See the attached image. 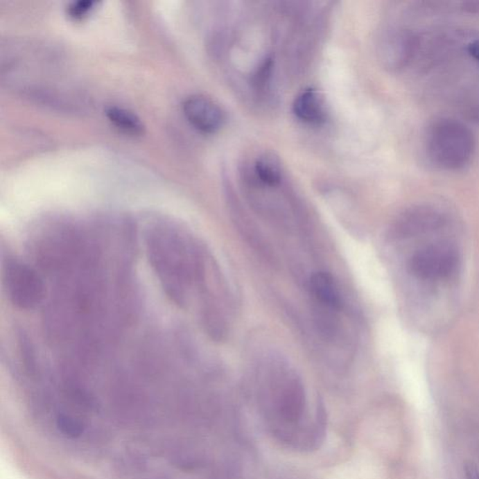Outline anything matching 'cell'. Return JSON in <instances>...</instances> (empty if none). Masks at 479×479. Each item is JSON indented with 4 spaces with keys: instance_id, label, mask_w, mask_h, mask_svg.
<instances>
[{
    "instance_id": "cell-13",
    "label": "cell",
    "mask_w": 479,
    "mask_h": 479,
    "mask_svg": "<svg viewBox=\"0 0 479 479\" xmlns=\"http://www.w3.org/2000/svg\"><path fill=\"white\" fill-rule=\"evenodd\" d=\"M96 4L97 1H94V0H78V1L72 2L69 5L68 15L74 20H81L89 15Z\"/></svg>"
},
{
    "instance_id": "cell-12",
    "label": "cell",
    "mask_w": 479,
    "mask_h": 479,
    "mask_svg": "<svg viewBox=\"0 0 479 479\" xmlns=\"http://www.w3.org/2000/svg\"><path fill=\"white\" fill-rule=\"evenodd\" d=\"M58 427L64 435L71 438L78 437L84 432L81 422L75 419L74 417L67 416V415L58 416Z\"/></svg>"
},
{
    "instance_id": "cell-3",
    "label": "cell",
    "mask_w": 479,
    "mask_h": 479,
    "mask_svg": "<svg viewBox=\"0 0 479 479\" xmlns=\"http://www.w3.org/2000/svg\"><path fill=\"white\" fill-rule=\"evenodd\" d=\"M3 283L8 298L18 308L35 309L44 302V280L36 270L22 261L8 259L5 262Z\"/></svg>"
},
{
    "instance_id": "cell-5",
    "label": "cell",
    "mask_w": 479,
    "mask_h": 479,
    "mask_svg": "<svg viewBox=\"0 0 479 479\" xmlns=\"http://www.w3.org/2000/svg\"><path fill=\"white\" fill-rule=\"evenodd\" d=\"M416 37L403 28L386 29L379 37L377 53L382 65L390 71L405 68L416 51Z\"/></svg>"
},
{
    "instance_id": "cell-1",
    "label": "cell",
    "mask_w": 479,
    "mask_h": 479,
    "mask_svg": "<svg viewBox=\"0 0 479 479\" xmlns=\"http://www.w3.org/2000/svg\"><path fill=\"white\" fill-rule=\"evenodd\" d=\"M150 264L168 298L179 306L197 286L206 250L177 227L157 226L146 234Z\"/></svg>"
},
{
    "instance_id": "cell-9",
    "label": "cell",
    "mask_w": 479,
    "mask_h": 479,
    "mask_svg": "<svg viewBox=\"0 0 479 479\" xmlns=\"http://www.w3.org/2000/svg\"><path fill=\"white\" fill-rule=\"evenodd\" d=\"M293 112L297 119L308 124H320L325 121V103L320 94L315 89L299 93L293 103Z\"/></svg>"
},
{
    "instance_id": "cell-10",
    "label": "cell",
    "mask_w": 479,
    "mask_h": 479,
    "mask_svg": "<svg viewBox=\"0 0 479 479\" xmlns=\"http://www.w3.org/2000/svg\"><path fill=\"white\" fill-rule=\"evenodd\" d=\"M109 121L122 132L131 136H140L144 132V125L134 112L119 106H110L106 110Z\"/></svg>"
},
{
    "instance_id": "cell-4",
    "label": "cell",
    "mask_w": 479,
    "mask_h": 479,
    "mask_svg": "<svg viewBox=\"0 0 479 479\" xmlns=\"http://www.w3.org/2000/svg\"><path fill=\"white\" fill-rule=\"evenodd\" d=\"M459 266V253L453 246L446 243H438L419 249L408 262L411 274L422 280L451 277Z\"/></svg>"
},
{
    "instance_id": "cell-2",
    "label": "cell",
    "mask_w": 479,
    "mask_h": 479,
    "mask_svg": "<svg viewBox=\"0 0 479 479\" xmlns=\"http://www.w3.org/2000/svg\"><path fill=\"white\" fill-rule=\"evenodd\" d=\"M426 148L428 156L439 168L460 170L472 159L476 149L475 136L464 123L441 119L428 128Z\"/></svg>"
},
{
    "instance_id": "cell-8",
    "label": "cell",
    "mask_w": 479,
    "mask_h": 479,
    "mask_svg": "<svg viewBox=\"0 0 479 479\" xmlns=\"http://www.w3.org/2000/svg\"><path fill=\"white\" fill-rule=\"evenodd\" d=\"M312 296L324 308L338 311L342 306V299L339 286L333 277L325 272H315L309 280Z\"/></svg>"
},
{
    "instance_id": "cell-11",
    "label": "cell",
    "mask_w": 479,
    "mask_h": 479,
    "mask_svg": "<svg viewBox=\"0 0 479 479\" xmlns=\"http://www.w3.org/2000/svg\"><path fill=\"white\" fill-rule=\"evenodd\" d=\"M255 173L261 183L267 186H277L283 178L282 165L272 154H263L255 163Z\"/></svg>"
},
{
    "instance_id": "cell-6",
    "label": "cell",
    "mask_w": 479,
    "mask_h": 479,
    "mask_svg": "<svg viewBox=\"0 0 479 479\" xmlns=\"http://www.w3.org/2000/svg\"><path fill=\"white\" fill-rule=\"evenodd\" d=\"M183 110L187 121L202 132L215 133L224 124L225 116L220 107L204 96L187 98Z\"/></svg>"
},
{
    "instance_id": "cell-7",
    "label": "cell",
    "mask_w": 479,
    "mask_h": 479,
    "mask_svg": "<svg viewBox=\"0 0 479 479\" xmlns=\"http://www.w3.org/2000/svg\"><path fill=\"white\" fill-rule=\"evenodd\" d=\"M444 222L443 215L435 209L417 207L403 216L397 229L401 235H414L437 229Z\"/></svg>"
},
{
    "instance_id": "cell-14",
    "label": "cell",
    "mask_w": 479,
    "mask_h": 479,
    "mask_svg": "<svg viewBox=\"0 0 479 479\" xmlns=\"http://www.w3.org/2000/svg\"><path fill=\"white\" fill-rule=\"evenodd\" d=\"M468 53H469V55L472 56L473 60L479 63V40L470 42L469 45H468Z\"/></svg>"
}]
</instances>
